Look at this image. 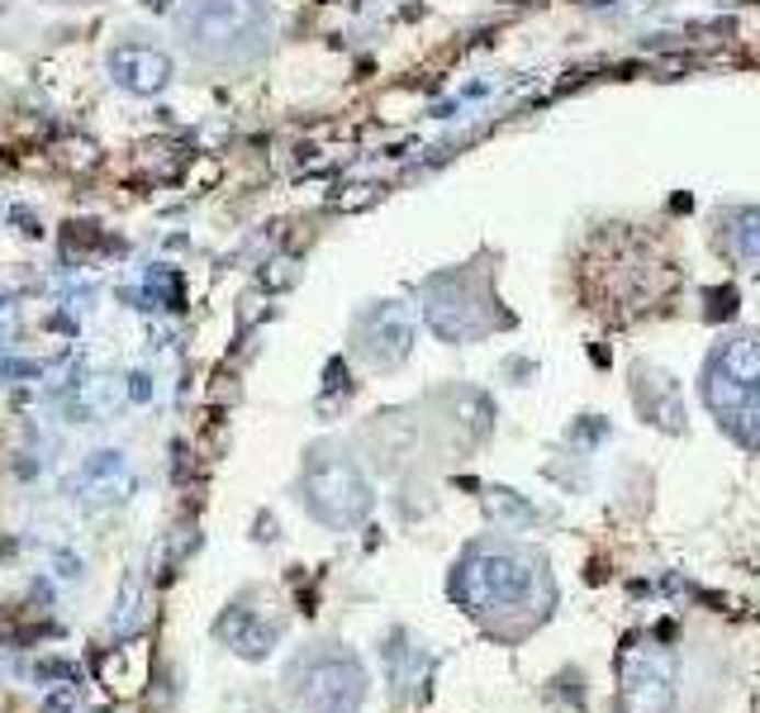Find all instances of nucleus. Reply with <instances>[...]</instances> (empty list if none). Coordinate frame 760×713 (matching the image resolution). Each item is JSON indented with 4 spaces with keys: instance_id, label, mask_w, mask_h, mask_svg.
I'll list each match as a JSON object with an SVG mask.
<instances>
[{
    "instance_id": "nucleus-8",
    "label": "nucleus",
    "mask_w": 760,
    "mask_h": 713,
    "mask_svg": "<svg viewBox=\"0 0 760 713\" xmlns=\"http://www.w3.org/2000/svg\"><path fill=\"white\" fill-rule=\"evenodd\" d=\"M737 238H741V257H747V262H760V210L737 214Z\"/></svg>"
},
{
    "instance_id": "nucleus-5",
    "label": "nucleus",
    "mask_w": 760,
    "mask_h": 713,
    "mask_svg": "<svg viewBox=\"0 0 760 713\" xmlns=\"http://www.w3.org/2000/svg\"><path fill=\"white\" fill-rule=\"evenodd\" d=\"M171 53L162 48H152V43H138V38H128V43H114L110 48V77L120 91L128 95H138V100H152V95H162L167 86H171Z\"/></svg>"
},
{
    "instance_id": "nucleus-3",
    "label": "nucleus",
    "mask_w": 760,
    "mask_h": 713,
    "mask_svg": "<svg viewBox=\"0 0 760 713\" xmlns=\"http://www.w3.org/2000/svg\"><path fill=\"white\" fill-rule=\"evenodd\" d=\"M305 490H309L305 495L309 513L314 519H324V523H333V528H352L371 513V490H366L362 471L338 452H328V456L319 452V462L309 466Z\"/></svg>"
},
{
    "instance_id": "nucleus-1",
    "label": "nucleus",
    "mask_w": 760,
    "mask_h": 713,
    "mask_svg": "<svg viewBox=\"0 0 760 713\" xmlns=\"http://www.w3.org/2000/svg\"><path fill=\"white\" fill-rule=\"evenodd\" d=\"M181 57L209 77H234L271 53L276 20L266 0H185L171 24Z\"/></svg>"
},
{
    "instance_id": "nucleus-4",
    "label": "nucleus",
    "mask_w": 760,
    "mask_h": 713,
    "mask_svg": "<svg viewBox=\"0 0 760 713\" xmlns=\"http://www.w3.org/2000/svg\"><path fill=\"white\" fill-rule=\"evenodd\" d=\"M676 699V661L666 652L637 647L623 661V709L627 713H666Z\"/></svg>"
},
{
    "instance_id": "nucleus-6",
    "label": "nucleus",
    "mask_w": 760,
    "mask_h": 713,
    "mask_svg": "<svg viewBox=\"0 0 760 713\" xmlns=\"http://www.w3.org/2000/svg\"><path fill=\"white\" fill-rule=\"evenodd\" d=\"M362 666L348 661V656H324V661L309 666V684H305V704L314 713H352L362 704Z\"/></svg>"
},
{
    "instance_id": "nucleus-7",
    "label": "nucleus",
    "mask_w": 760,
    "mask_h": 713,
    "mask_svg": "<svg viewBox=\"0 0 760 713\" xmlns=\"http://www.w3.org/2000/svg\"><path fill=\"white\" fill-rule=\"evenodd\" d=\"M409 342H413V328H409L399 305H376V309L362 314V324H356V352H362L371 366L405 362Z\"/></svg>"
},
{
    "instance_id": "nucleus-2",
    "label": "nucleus",
    "mask_w": 760,
    "mask_h": 713,
    "mask_svg": "<svg viewBox=\"0 0 760 713\" xmlns=\"http://www.w3.org/2000/svg\"><path fill=\"white\" fill-rule=\"evenodd\" d=\"M462 595L476 613L519 609V604H528V599H542V604H547L552 599L537 556H523V552H509V547L476 552V562L462 570Z\"/></svg>"
}]
</instances>
